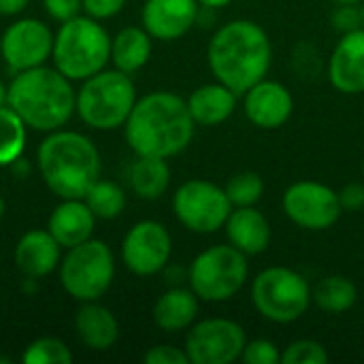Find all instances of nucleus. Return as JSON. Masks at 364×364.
I'll list each match as a JSON object with an SVG mask.
<instances>
[{
    "label": "nucleus",
    "instance_id": "obj_1",
    "mask_svg": "<svg viewBox=\"0 0 364 364\" xmlns=\"http://www.w3.org/2000/svg\"><path fill=\"white\" fill-rule=\"evenodd\" d=\"M196 122L188 111L186 98L158 90L136 98L126 124L124 136L134 156L173 158L194 139Z\"/></svg>",
    "mask_w": 364,
    "mask_h": 364
},
{
    "label": "nucleus",
    "instance_id": "obj_2",
    "mask_svg": "<svg viewBox=\"0 0 364 364\" xmlns=\"http://www.w3.org/2000/svg\"><path fill=\"white\" fill-rule=\"evenodd\" d=\"M273 60L271 38L252 19H232L215 30L207 47V62L218 81L243 96L267 79Z\"/></svg>",
    "mask_w": 364,
    "mask_h": 364
},
{
    "label": "nucleus",
    "instance_id": "obj_3",
    "mask_svg": "<svg viewBox=\"0 0 364 364\" xmlns=\"http://www.w3.org/2000/svg\"><path fill=\"white\" fill-rule=\"evenodd\" d=\"M6 105L36 132H53L75 115L77 90L55 66H34L15 73L6 90Z\"/></svg>",
    "mask_w": 364,
    "mask_h": 364
},
{
    "label": "nucleus",
    "instance_id": "obj_4",
    "mask_svg": "<svg viewBox=\"0 0 364 364\" xmlns=\"http://www.w3.org/2000/svg\"><path fill=\"white\" fill-rule=\"evenodd\" d=\"M36 168L43 183L58 198H83L100 177L102 160L94 141L77 130H53L36 149Z\"/></svg>",
    "mask_w": 364,
    "mask_h": 364
},
{
    "label": "nucleus",
    "instance_id": "obj_5",
    "mask_svg": "<svg viewBox=\"0 0 364 364\" xmlns=\"http://www.w3.org/2000/svg\"><path fill=\"white\" fill-rule=\"evenodd\" d=\"M51 58L64 77L85 81L111 62V36L98 19L77 15L60 23L53 36Z\"/></svg>",
    "mask_w": 364,
    "mask_h": 364
},
{
    "label": "nucleus",
    "instance_id": "obj_6",
    "mask_svg": "<svg viewBox=\"0 0 364 364\" xmlns=\"http://www.w3.org/2000/svg\"><path fill=\"white\" fill-rule=\"evenodd\" d=\"M136 98V87L128 73L102 68L81 81L75 113L87 128L109 132L124 128Z\"/></svg>",
    "mask_w": 364,
    "mask_h": 364
},
{
    "label": "nucleus",
    "instance_id": "obj_7",
    "mask_svg": "<svg viewBox=\"0 0 364 364\" xmlns=\"http://www.w3.org/2000/svg\"><path fill=\"white\" fill-rule=\"evenodd\" d=\"M58 273L60 286L75 301H100L115 279L113 250L100 239H87L66 250Z\"/></svg>",
    "mask_w": 364,
    "mask_h": 364
},
{
    "label": "nucleus",
    "instance_id": "obj_8",
    "mask_svg": "<svg viewBox=\"0 0 364 364\" xmlns=\"http://www.w3.org/2000/svg\"><path fill=\"white\" fill-rule=\"evenodd\" d=\"M247 256L235 245H211L203 250L188 269V284L205 303H226L247 284Z\"/></svg>",
    "mask_w": 364,
    "mask_h": 364
},
{
    "label": "nucleus",
    "instance_id": "obj_9",
    "mask_svg": "<svg viewBox=\"0 0 364 364\" xmlns=\"http://www.w3.org/2000/svg\"><path fill=\"white\" fill-rule=\"evenodd\" d=\"M252 303L256 311L275 324H292L311 307L309 282L288 267H269L252 279Z\"/></svg>",
    "mask_w": 364,
    "mask_h": 364
},
{
    "label": "nucleus",
    "instance_id": "obj_10",
    "mask_svg": "<svg viewBox=\"0 0 364 364\" xmlns=\"http://www.w3.org/2000/svg\"><path fill=\"white\" fill-rule=\"evenodd\" d=\"M232 203L226 190L207 179L183 181L173 194V213L177 222L196 235H213L224 228Z\"/></svg>",
    "mask_w": 364,
    "mask_h": 364
},
{
    "label": "nucleus",
    "instance_id": "obj_11",
    "mask_svg": "<svg viewBox=\"0 0 364 364\" xmlns=\"http://www.w3.org/2000/svg\"><path fill=\"white\" fill-rule=\"evenodd\" d=\"M247 343L245 328L228 318H207L194 322L186 335L190 364H232L241 360Z\"/></svg>",
    "mask_w": 364,
    "mask_h": 364
},
{
    "label": "nucleus",
    "instance_id": "obj_12",
    "mask_svg": "<svg viewBox=\"0 0 364 364\" xmlns=\"http://www.w3.org/2000/svg\"><path fill=\"white\" fill-rule=\"evenodd\" d=\"M282 207L292 224L316 232L333 228L343 213L337 190L311 179L292 183L284 192Z\"/></svg>",
    "mask_w": 364,
    "mask_h": 364
},
{
    "label": "nucleus",
    "instance_id": "obj_13",
    "mask_svg": "<svg viewBox=\"0 0 364 364\" xmlns=\"http://www.w3.org/2000/svg\"><path fill=\"white\" fill-rule=\"evenodd\" d=\"M119 256L124 267L136 277H151L166 269L173 256V237L156 220H141L124 235Z\"/></svg>",
    "mask_w": 364,
    "mask_h": 364
},
{
    "label": "nucleus",
    "instance_id": "obj_14",
    "mask_svg": "<svg viewBox=\"0 0 364 364\" xmlns=\"http://www.w3.org/2000/svg\"><path fill=\"white\" fill-rule=\"evenodd\" d=\"M53 36L51 28L41 19H17L0 36V55L13 73L43 66L51 58Z\"/></svg>",
    "mask_w": 364,
    "mask_h": 364
},
{
    "label": "nucleus",
    "instance_id": "obj_15",
    "mask_svg": "<svg viewBox=\"0 0 364 364\" xmlns=\"http://www.w3.org/2000/svg\"><path fill=\"white\" fill-rule=\"evenodd\" d=\"M198 0H145L141 23L156 41H177L198 23Z\"/></svg>",
    "mask_w": 364,
    "mask_h": 364
},
{
    "label": "nucleus",
    "instance_id": "obj_16",
    "mask_svg": "<svg viewBox=\"0 0 364 364\" xmlns=\"http://www.w3.org/2000/svg\"><path fill=\"white\" fill-rule=\"evenodd\" d=\"M245 115L260 130L282 128L294 113L292 92L273 79H262L252 85L245 94Z\"/></svg>",
    "mask_w": 364,
    "mask_h": 364
},
{
    "label": "nucleus",
    "instance_id": "obj_17",
    "mask_svg": "<svg viewBox=\"0 0 364 364\" xmlns=\"http://www.w3.org/2000/svg\"><path fill=\"white\" fill-rule=\"evenodd\" d=\"M328 79L341 94H364V28L343 32L328 60Z\"/></svg>",
    "mask_w": 364,
    "mask_h": 364
},
{
    "label": "nucleus",
    "instance_id": "obj_18",
    "mask_svg": "<svg viewBox=\"0 0 364 364\" xmlns=\"http://www.w3.org/2000/svg\"><path fill=\"white\" fill-rule=\"evenodd\" d=\"M13 260L23 277L43 279L60 267L62 245L51 237L47 228H34L19 237Z\"/></svg>",
    "mask_w": 364,
    "mask_h": 364
},
{
    "label": "nucleus",
    "instance_id": "obj_19",
    "mask_svg": "<svg viewBox=\"0 0 364 364\" xmlns=\"http://www.w3.org/2000/svg\"><path fill=\"white\" fill-rule=\"evenodd\" d=\"M96 220L98 218L83 198H62L47 220V230L62 245V250H70L92 239Z\"/></svg>",
    "mask_w": 364,
    "mask_h": 364
},
{
    "label": "nucleus",
    "instance_id": "obj_20",
    "mask_svg": "<svg viewBox=\"0 0 364 364\" xmlns=\"http://www.w3.org/2000/svg\"><path fill=\"white\" fill-rule=\"evenodd\" d=\"M224 232L228 243L235 245L245 256L264 254L271 245V224L262 215V211L254 207H232Z\"/></svg>",
    "mask_w": 364,
    "mask_h": 364
},
{
    "label": "nucleus",
    "instance_id": "obj_21",
    "mask_svg": "<svg viewBox=\"0 0 364 364\" xmlns=\"http://www.w3.org/2000/svg\"><path fill=\"white\" fill-rule=\"evenodd\" d=\"M75 333L87 350L107 352L119 339V322L109 307L87 301L75 314Z\"/></svg>",
    "mask_w": 364,
    "mask_h": 364
},
{
    "label": "nucleus",
    "instance_id": "obj_22",
    "mask_svg": "<svg viewBox=\"0 0 364 364\" xmlns=\"http://www.w3.org/2000/svg\"><path fill=\"white\" fill-rule=\"evenodd\" d=\"M237 100H239V94L218 79L213 83H205L196 87L186 98L192 119L198 126H209V128L220 126L226 119H230L232 113L237 111Z\"/></svg>",
    "mask_w": 364,
    "mask_h": 364
},
{
    "label": "nucleus",
    "instance_id": "obj_23",
    "mask_svg": "<svg viewBox=\"0 0 364 364\" xmlns=\"http://www.w3.org/2000/svg\"><path fill=\"white\" fill-rule=\"evenodd\" d=\"M200 309V299L194 294L192 288H171L160 294L154 303L151 318L154 324L164 333H181L188 331Z\"/></svg>",
    "mask_w": 364,
    "mask_h": 364
},
{
    "label": "nucleus",
    "instance_id": "obj_24",
    "mask_svg": "<svg viewBox=\"0 0 364 364\" xmlns=\"http://www.w3.org/2000/svg\"><path fill=\"white\" fill-rule=\"evenodd\" d=\"M154 51V38L143 26H126L111 36V62L117 70L134 75L141 70Z\"/></svg>",
    "mask_w": 364,
    "mask_h": 364
},
{
    "label": "nucleus",
    "instance_id": "obj_25",
    "mask_svg": "<svg viewBox=\"0 0 364 364\" xmlns=\"http://www.w3.org/2000/svg\"><path fill=\"white\" fill-rule=\"evenodd\" d=\"M128 181L132 192L143 200H158L166 194L171 186V166L166 158L154 156H136L130 164Z\"/></svg>",
    "mask_w": 364,
    "mask_h": 364
},
{
    "label": "nucleus",
    "instance_id": "obj_26",
    "mask_svg": "<svg viewBox=\"0 0 364 364\" xmlns=\"http://www.w3.org/2000/svg\"><path fill=\"white\" fill-rule=\"evenodd\" d=\"M311 301L324 314L339 316L356 305L358 288L346 275H326L311 288Z\"/></svg>",
    "mask_w": 364,
    "mask_h": 364
},
{
    "label": "nucleus",
    "instance_id": "obj_27",
    "mask_svg": "<svg viewBox=\"0 0 364 364\" xmlns=\"http://www.w3.org/2000/svg\"><path fill=\"white\" fill-rule=\"evenodd\" d=\"M28 141L26 122L9 107H0V166H11L19 162Z\"/></svg>",
    "mask_w": 364,
    "mask_h": 364
},
{
    "label": "nucleus",
    "instance_id": "obj_28",
    "mask_svg": "<svg viewBox=\"0 0 364 364\" xmlns=\"http://www.w3.org/2000/svg\"><path fill=\"white\" fill-rule=\"evenodd\" d=\"M83 200L98 220H115L126 209V192L109 179H96L85 192Z\"/></svg>",
    "mask_w": 364,
    "mask_h": 364
},
{
    "label": "nucleus",
    "instance_id": "obj_29",
    "mask_svg": "<svg viewBox=\"0 0 364 364\" xmlns=\"http://www.w3.org/2000/svg\"><path fill=\"white\" fill-rule=\"evenodd\" d=\"M75 360L70 348L58 337H38L21 352L23 364H70Z\"/></svg>",
    "mask_w": 364,
    "mask_h": 364
},
{
    "label": "nucleus",
    "instance_id": "obj_30",
    "mask_svg": "<svg viewBox=\"0 0 364 364\" xmlns=\"http://www.w3.org/2000/svg\"><path fill=\"white\" fill-rule=\"evenodd\" d=\"M224 190L232 207H254L264 194V179L256 171H241L226 181Z\"/></svg>",
    "mask_w": 364,
    "mask_h": 364
},
{
    "label": "nucleus",
    "instance_id": "obj_31",
    "mask_svg": "<svg viewBox=\"0 0 364 364\" xmlns=\"http://www.w3.org/2000/svg\"><path fill=\"white\" fill-rule=\"evenodd\" d=\"M328 352L320 341L314 339H299L292 341L284 352H282V363L284 364H326L328 363Z\"/></svg>",
    "mask_w": 364,
    "mask_h": 364
},
{
    "label": "nucleus",
    "instance_id": "obj_32",
    "mask_svg": "<svg viewBox=\"0 0 364 364\" xmlns=\"http://www.w3.org/2000/svg\"><path fill=\"white\" fill-rule=\"evenodd\" d=\"M241 363L245 364H277L282 363V354L277 346L269 339L247 341L241 354Z\"/></svg>",
    "mask_w": 364,
    "mask_h": 364
},
{
    "label": "nucleus",
    "instance_id": "obj_33",
    "mask_svg": "<svg viewBox=\"0 0 364 364\" xmlns=\"http://www.w3.org/2000/svg\"><path fill=\"white\" fill-rule=\"evenodd\" d=\"M145 364H190V358L186 354L183 348L177 346H168V343H160L154 346L145 352L143 356Z\"/></svg>",
    "mask_w": 364,
    "mask_h": 364
},
{
    "label": "nucleus",
    "instance_id": "obj_34",
    "mask_svg": "<svg viewBox=\"0 0 364 364\" xmlns=\"http://www.w3.org/2000/svg\"><path fill=\"white\" fill-rule=\"evenodd\" d=\"M333 23L341 32H352V30L363 28L360 4H341V6H337V11L333 13Z\"/></svg>",
    "mask_w": 364,
    "mask_h": 364
},
{
    "label": "nucleus",
    "instance_id": "obj_35",
    "mask_svg": "<svg viewBox=\"0 0 364 364\" xmlns=\"http://www.w3.org/2000/svg\"><path fill=\"white\" fill-rule=\"evenodd\" d=\"M43 6H45V13L60 23L81 15L83 11L81 0H43Z\"/></svg>",
    "mask_w": 364,
    "mask_h": 364
},
{
    "label": "nucleus",
    "instance_id": "obj_36",
    "mask_svg": "<svg viewBox=\"0 0 364 364\" xmlns=\"http://www.w3.org/2000/svg\"><path fill=\"white\" fill-rule=\"evenodd\" d=\"M81 4H83L85 15L102 21V19L115 17L126 6V0H81Z\"/></svg>",
    "mask_w": 364,
    "mask_h": 364
},
{
    "label": "nucleus",
    "instance_id": "obj_37",
    "mask_svg": "<svg viewBox=\"0 0 364 364\" xmlns=\"http://www.w3.org/2000/svg\"><path fill=\"white\" fill-rule=\"evenodd\" d=\"M339 203H341V209L343 211H360L364 207V183L360 181H352V183H346L339 192Z\"/></svg>",
    "mask_w": 364,
    "mask_h": 364
},
{
    "label": "nucleus",
    "instance_id": "obj_38",
    "mask_svg": "<svg viewBox=\"0 0 364 364\" xmlns=\"http://www.w3.org/2000/svg\"><path fill=\"white\" fill-rule=\"evenodd\" d=\"M30 0H0V15L4 17H15L28 9Z\"/></svg>",
    "mask_w": 364,
    "mask_h": 364
},
{
    "label": "nucleus",
    "instance_id": "obj_39",
    "mask_svg": "<svg viewBox=\"0 0 364 364\" xmlns=\"http://www.w3.org/2000/svg\"><path fill=\"white\" fill-rule=\"evenodd\" d=\"M232 0H198L200 9H207V11H215V9H222V6H228Z\"/></svg>",
    "mask_w": 364,
    "mask_h": 364
},
{
    "label": "nucleus",
    "instance_id": "obj_40",
    "mask_svg": "<svg viewBox=\"0 0 364 364\" xmlns=\"http://www.w3.org/2000/svg\"><path fill=\"white\" fill-rule=\"evenodd\" d=\"M6 90H9V85H4V81L0 79V107L6 105Z\"/></svg>",
    "mask_w": 364,
    "mask_h": 364
},
{
    "label": "nucleus",
    "instance_id": "obj_41",
    "mask_svg": "<svg viewBox=\"0 0 364 364\" xmlns=\"http://www.w3.org/2000/svg\"><path fill=\"white\" fill-rule=\"evenodd\" d=\"M333 4H337V6H341V4H360L363 0H331Z\"/></svg>",
    "mask_w": 364,
    "mask_h": 364
},
{
    "label": "nucleus",
    "instance_id": "obj_42",
    "mask_svg": "<svg viewBox=\"0 0 364 364\" xmlns=\"http://www.w3.org/2000/svg\"><path fill=\"white\" fill-rule=\"evenodd\" d=\"M4 211H6V205H4V198L0 196V220L4 218Z\"/></svg>",
    "mask_w": 364,
    "mask_h": 364
},
{
    "label": "nucleus",
    "instance_id": "obj_43",
    "mask_svg": "<svg viewBox=\"0 0 364 364\" xmlns=\"http://www.w3.org/2000/svg\"><path fill=\"white\" fill-rule=\"evenodd\" d=\"M11 363V358L9 356H0V364H9Z\"/></svg>",
    "mask_w": 364,
    "mask_h": 364
},
{
    "label": "nucleus",
    "instance_id": "obj_44",
    "mask_svg": "<svg viewBox=\"0 0 364 364\" xmlns=\"http://www.w3.org/2000/svg\"><path fill=\"white\" fill-rule=\"evenodd\" d=\"M360 13H363V28H364V0L360 2Z\"/></svg>",
    "mask_w": 364,
    "mask_h": 364
},
{
    "label": "nucleus",
    "instance_id": "obj_45",
    "mask_svg": "<svg viewBox=\"0 0 364 364\" xmlns=\"http://www.w3.org/2000/svg\"><path fill=\"white\" fill-rule=\"evenodd\" d=\"M363 177H364V160H363Z\"/></svg>",
    "mask_w": 364,
    "mask_h": 364
}]
</instances>
